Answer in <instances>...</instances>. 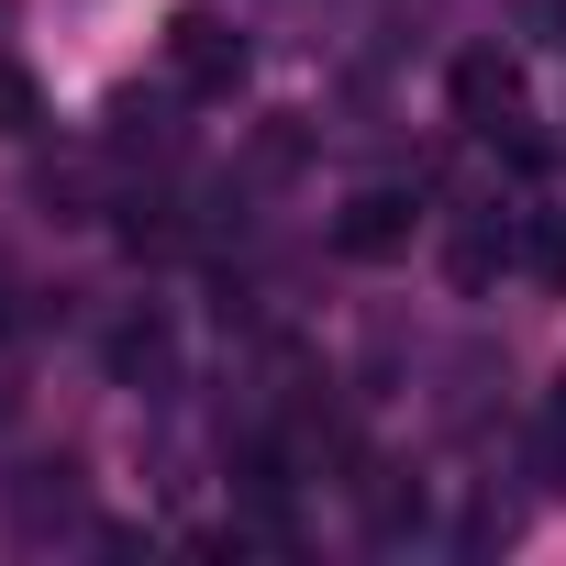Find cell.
<instances>
[{"label":"cell","instance_id":"obj_1","mask_svg":"<svg viewBox=\"0 0 566 566\" xmlns=\"http://www.w3.org/2000/svg\"><path fill=\"white\" fill-rule=\"evenodd\" d=\"M167 78H178L189 101H233V78H244V34H233L222 12H178V23H167Z\"/></svg>","mask_w":566,"mask_h":566},{"label":"cell","instance_id":"obj_2","mask_svg":"<svg viewBox=\"0 0 566 566\" xmlns=\"http://www.w3.org/2000/svg\"><path fill=\"white\" fill-rule=\"evenodd\" d=\"M411 222H422V211H411V189H356V200L334 211V244L378 266V255H400V244H411Z\"/></svg>","mask_w":566,"mask_h":566},{"label":"cell","instance_id":"obj_4","mask_svg":"<svg viewBox=\"0 0 566 566\" xmlns=\"http://www.w3.org/2000/svg\"><path fill=\"white\" fill-rule=\"evenodd\" d=\"M112 378H167V323L156 312H123L112 323Z\"/></svg>","mask_w":566,"mask_h":566},{"label":"cell","instance_id":"obj_7","mask_svg":"<svg viewBox=\"0 0 566 566\" xmlns=\"http://www.w3.org/2000/svg\"><path fill=\"white\" fill-rule=\"evenodd\" d=\"M23 123H34V78H23V67H0V134H23Z\"/></svg>","mask_w":566,"mask_h":566},{"label":"cell","instance_id":"obj_5","mask_svg":"<svg viewBox=\"0 0 566 566\" xmlns=\"http://www.w3.org/2000/svg\"><path fill=\"white\" fill-rule=\"evenodd\" d=\"M500 255H511V233H500V222H467V233H455V290H489Z\"/></svg>","mask_w":566,"mask_h":566},{"label":"cell","instance_id":"obj_3","mask_svg":"<svg viewBox=\"0 0 566 566\" xmlns=\"http://www.w3.org/2000/svg\"><path fill=\"white\" fill-rule=\"evenodd\" d=\"M511 112H522V67H511V56H455V123L500 134Z\"/></svg>","mask_w":566,"mask_h":566},{"label":"cell","instance_id":"obj_8","mask_svg":"<svg viewBox=\"0 0 566 566\" xmlns=\"http://www.w3.org/2000/svg\"><path fill=\"white\" fill-rule=\"evenodd\" d=\"M0 334H12V266H0Z\"/></svg>","mask_w":566,"mask_h":566},{"label":"cell","instance_id":"obj_6","mask_svg":"<svg viewBox=\"0 0 566 566\" xmlns=\"http://www.w3.org/2000/svg\"><path fill=\"white\" fill-rule=\"evenodd\" d=\"M522 266L544 277V290H566V222H555V211H533V222H522Z\"/></svg>","mask_w":566,"mask_h":566}]
</instances>
